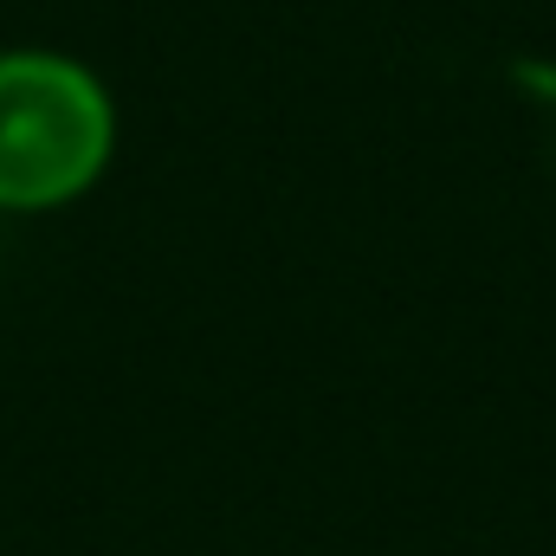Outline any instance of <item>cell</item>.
<instances>
[{
	"instance_id": "cell-2",
	"label": "cell",
	"mask_w": 556,
	"mask_h": 556,
	"mask_svg": "<svg viewBox=\"0 0 556 556\" xmlns=\"http://www.w3.org/2000/svg\"><path fill=\"white\" fill-rule=\"evenodd\" d=\"M518 91H525V104L538 117L544 149L556 155V65H518Z\"/></svg>"
},
{
	"instance_id": "cell-1",
	"label": "cell",
	"mask_w": 556,
	"mask_h": 556,
	"mask_svg": "<svg viewBox=\"0 0 556 556\" xmlns=\"http://www.w3.org/2000/svg\"><path fill=\"white\" fill-rule=\"evenodd\" d=\"M111 155L104 91L46 52L0 59V207H59Z\"/></svg>"
}]
</instances>
